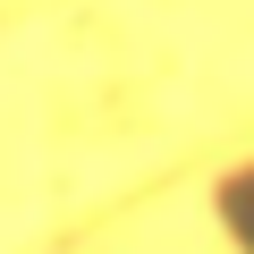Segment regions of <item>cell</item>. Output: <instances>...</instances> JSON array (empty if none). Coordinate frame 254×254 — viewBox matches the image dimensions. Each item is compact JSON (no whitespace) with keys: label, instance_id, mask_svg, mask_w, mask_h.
I'll return each mask as SVG.
<instances>
[{"label":"cell","instance_id":"6da1fadb","mask_svg":"<svg viewBox=\"0 0 254 254\" xmlns=\"http://www.w3.org/2000/svg\"><path fill=\"white\" fill-rule=\"evenodd\" d=\"M220 220H229V237H237V246L254 254V161H246V170H237V178L220 187Z\"/></svg>","mask_w":254,"mask_h":254}]
</instances>
